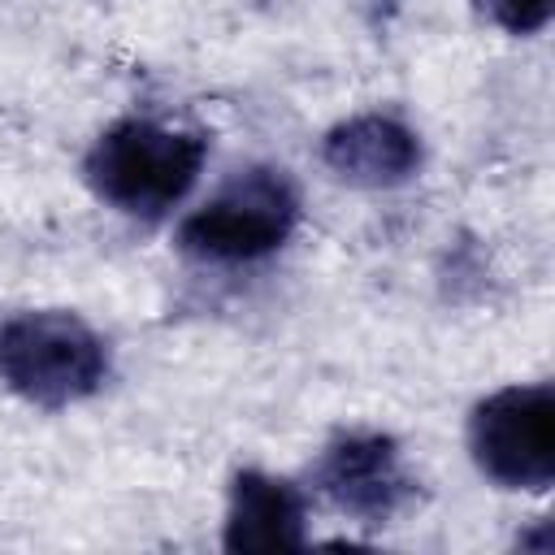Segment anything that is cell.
I'll return each mask as SVG.
<instances>
[{"mask_svg": "<svg viewBox=\"0 0 555 555\" xmlns=\"http://www.w3.org/2000/svg\"><path fill=\"white\" fill-rule=\"evenodd\" d=\"M208 139L199 130L165 126L156 117H121L82 156V182L91 195L126 217L160 221L199 182Z\"/></svg>", "mask_w": 555, "mask_h": 555, "instance_id": "obj_1", "label": "cell"}, {"mask_svg": "<svg viewBox=\"0 0 555 555\" xmlns=\"http://www.w3.org/2000/svg\"><path fill=\"white\" fill-rule=\"evenodd\" d=\"M0 382L30 408H74L108 382V343L69 308L13 312L0 321Z\"/></svg>", "mask_w": 555, "mask_h": 555, "instance_id": "obj_2", "label": "cell"}, {"mask_svg": "<svg viewBox=\"0 0 555 555\" xmlns=\"http://www.w3.org/2000/svg\"><path fill=\"white\" fill-rule=\"evenodd\" d=\"M299 225V186L282 165H247L225 178L178 225V247L204 264H251L273 256Z\"/></svg>", "mask_w": 555, "mask_h": 555, "instance_id": "obj_3", "label": "cell"}, {"mask_svg": "<svg viewBox=\"0 0 555 555\" xmlns=\"http://www.w3.org/2000/svg\"><path fill=\"white\" fill-rule=\"evenodd\" d=\"M468 455L499 490L546 494L555 481V386H503L468 416Z\"/></svg>", "mask_w": 555, "mask_h": 555, "instance_id": "obj_4", "label": "cell"}, {"mask_svg": "<svg viewBox=\"0 0 555 555\" xmlns=\"http://www.w3.org/2000/svg\"><path fill=\"white\" fill-rule=\"evenodd\" d=\"M312 486L356 525H395L421 494L399 442L382 429L334 434L312 464Z\"/></svg>", "mask_w": 555, "mask_h": 555, "instance_id": "obj_5", "label": "cell"}, {"mask_svg": "<svg viewBox=\"0 0 555 555\" xmlns=\"http://www.w3.org/2000/svg\"><path fill=\"white\" fill-rule=\"evenodd\" d=\"M421 160H425L421 134L390 113H356L330 126L321 139V165L338 182L364 191H390L412 182Z\"/></svg>", "mask_w": 555, "mask_h": 555, "instance_id": "obj_6", "label": "cell"}, {"mask_svg": "<svg viewBox=\"0 0 555 555\" xmlns=\"http://www.w3.org/2000/svg\"><path fill=\"white\" fill-rule=\"evenodd\" d=\"M225 551H304L308 546V494L264 468H238L221 525Z\"/></svg>", "mask_w": 555, "mask_h": 555, "instance_id": "obj_7", "label": "cell"}, {"mask_svg": "<svg viewBox=\"0 0 555 555\" xmlns=\"http://www.w3.org/2000/svg\"><path fill=\"white\" fill-rule=\"evenodd\" d=\"M473 9L481 13V22H490L503 35H516V39L546 30L555 17V0H473Z\"/></svg>", "mask_w": 555, "mask_h": 555, "instance_id": "obj_8", "label": "cell"}, {"mask_svg": "<svg viewBox=\"0 0 555 555\" xmlns=\"http://www.w3.org/2000/svg\"><path fill=\"white\" fill-rule=\"evenodd\" d=\"M356 9H360V13H364L373 26H386V22H390V17L403 9V0H356Z\"/></svg>", "mask_w": 555, "mask_h": 555, "instance_id": "obj_9", "label": "cell"}]
</instances>
